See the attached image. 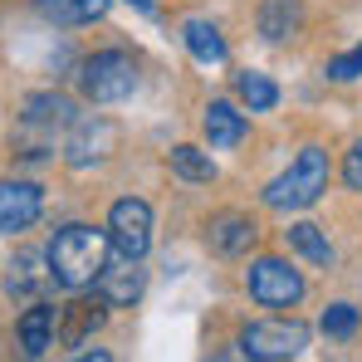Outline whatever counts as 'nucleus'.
<instances>
[{"label": "nucleus", "mask_w": 362, "mask_h": 362, "mask_svg": "<svg viewBox=\"0 0 362 362\" xmlns=\"http://www.w3.org/2000/svg\"><path fill=\"white\" fill-rule=\"evenodd\" d=\"M108 255H113L108 230H93V226H64V230H54V240L45 250L49 274H54V284H64V289H88L103 274Z\"/></svg>", "instance_id": "f257e3e1"}, {"label": "nucleus", "mask_w": 362, "mask_h": 362, "mask_svg": "<svg viewBox=\"0 0 362 362\" xmlns=\"http://www.w3.org/2000/svg\"><path fill=\"white\" fill-rule=\"evenodd\" d=\"M74 118H78V113H74V103H69L64 93H35V98L25 103V113H20L15 152L30 157V162L49 157V152H54V132H69Z\"/></svg>", "instance_id": "f03ea898"}, {"label": "nucleus", "mask_w": 362, "mask_h": 362, "mask_svg": "<svg viewBox=\"0 0 362 362\" xmlns=\"http://www.w3.org/2000/svg\"><path fill=\"white\" fill-rule=\"evenodd\" d=\"M323 191H328V152L323 147H303L294 157V167L264 186V206L269 211H303Z\"/></svg>", "instance_id": "7ed1b4c3"}, {"label": "nucleus", "mask_w": 362, "mask_h": 362, "mask_svg": "<svg viewBox=\"0 0 362 362\" xmlns=\"http://www.w3.org/2000/svg\"><path fill=\"white\" fill-rule=\"evenodd\" d=\"M78 88L88 103H122L137 88V59L127 49H98L78 64Z\"/></svg>", "instance_id": "20e7f679"}, {"label": "nucleus", "mask_w": 362, "mask_h": 362, "mask_svg": "<svg viewBox=\"0 0 362 362\" xmlns=\"http://www.w3.org/2000/svg\"><path fill=\"white\" fill-rule=\"evenodd\" d=\"M235 348L250 362H289L308 348V328L299 318H259V323H245L240 328Z\"/></svg>", "instance_id": "39448f33"}, {"label": "nucleus", "mask_w": 362, "mask_h": 362, "mask_svg": "<svg viewBox=\"0 0 362 362\" xmlns=\"http://www.w3.org/2000/svg\"><path fill=\"white\" fill-rule=\"evenodd\" d=\"M245 289H250V299L264 303V308H294V303L303 299V274L289 264V259L264 255V259H255V264H250Z\"/></svg>", "instance_id": "423d86ee"}, {"label": "nucleus", "mask_w": 362, "mask_h": 362, "mask_svg": "<svg viewBox=\"0 0 362 362\" xmlns=\"http://www.w3.org/2000/svg\"><path fill=\"white\" fill-rule=\"evenodd\" d=\"M108 240H113L118 255L142 259L152 250V206L137 201V196H122L118 206L108 211Z\"/></svg>", "instance_id": "0eeeda50"}, {"label": "nucleus", "mask_w": 362, "mask_h": 362, "mask_svg": "<svg viewBox=\"0 0 362 362\" xmlns=\"http://www.w3.org/2000/svg\"><path fill=\"white\" fill-rule=\"evenodd\" d=\"M45 196L35 181H0V235H20L40 221Z\"/></svg>", "instance_id": "6e6552de"}, {"label": "nucleus", "mask_w": 362, "mask_h": 362, "mask_svg": "<svg viewBox=\"0 0 362 362\" xmlns=\"http://www.w3.org/2000/svg\"><path fill=\"white\" fill-rule=\"evenodd\" d=\"M259 240V226L240 216V211H226V216H216L211 226H206V245L216 250V255H226V259H240L250 255V245Z\"/></svg>", "instance_id": "1a4fd4ad"}, {"label": "nucleus", "mask_w": 362, "mask_h": 362, "mask_svg": "<svg viewBox=\"0 0 362 362\" xmlns=\"http://www.w3.org/2000/svg\"><path fill=\"white\" fill-rule=\"evenodd\" d=\"M108 147H113V122H103V118H74L69 122L64 152H69L74 167H88L98 157H108Z\"/></svg>", "instance_id": "9d476101"}, {"label": "nucleus", "mask_w": 362, "mask_h": 362, "mask_svg": "<svg viewBox=\"0 0 362 362\" xmlns=\"http://www.w3.org/2000/svg\"><path fill=\"white\" fill-rule=\"evenodd\" d=\"M93 284H98V299L103 303H118V308L137 303L142 299V259H127L122 255L118 264H103V274Z\"/></svg>", "instance_id": "9b49d317"}, {"label": "nucleus", "mask_w": 362, "mask_h": 362, "mask_svg": "<svg viewBox=\"0 0 362 362\" xmlns=\"http://www.w3.org/2000/svg\"><path fill=\"white\" fill-rule=\"evenodd\" d=\"M45 264H49L45 255H20V259L10 264V274H5V289H10L15 299H35V294H45V289L54 284V274H49Z\"/></svg>", "instance_id": "f8f14e48"}, {"label": "nucleus", "mask_w": 362, "mask_h": 362, "mask_svg": "<svg viewBox=\"0 0 362 362\" xmlns=\"http://www.w3.org/2000/svg\"><path fill=\"white\" fill-rule=\"evenodd\" d=\"M54 333H59V308H49V303H35L20 318V348L30 358H40L45 348H54Z\"/></svg>", "instance_id": "ddd939ff"}, {"label": "nucleus", "mask_w": 362, "mask_h": 362, "mask_svg": "<svg viewBox=\"0 0 362 362\" xmlns=\"http://www.w3.org/2000/svg\"><path fill=\"white\" fill-rule=\"evenodd\" d=\"M299 0H264V10H259V35L269 40V45H284V40H294L299 35Z\"/></svg>", "instance_id": "4468645a"}, {"label": "nucleus", "mask_w": 362, "mask_h": 362, "mask_svg": "<svg viewBox=\"0 0 362 362\" xmlns=\"http://www.w3.org/2000/svg\"><path fill=\"white\" fill-rule=\"evenodd\" d=\"M181 40H186V49H191L196 64H226V40H221V30L211 20H186Z\"/></svg>", "instance_id": "2eb2a0df"}, {"label": "nucleus", "mask_w": 362, "mask_h": 362, "mask_svg": "<svg viewBox=\"0 0 362 362\" xmlns=\"http://www.w3.org/2000/svg\"><path fill=\"white\" fill-rule=\"evenodd\" d=\"M40 15L54 20V25H93L108 15V0H40Z\"/></svg>", "instance_id": "dca6fc26"}, {"label": "nucleus", "mask_w": 362, "mask_h": 362, "mask_svg": "<svg viewBox=\"0 0 362 362\" xmlns=\"http://www.w3.org/2000/svg\"><path fill=\"white\" fill-rule=\"evenodd\" d=\"M240 137H245V113H235L230 103H211V108H206V142H211L216 152L235 147Z\"/></svg>", "instance_id": "f3484780"}, {"label": "nucleus", "mask_w": 362, "mask_h": 362, "mask_svg": "<svg viewBox=\"0 0 362 362\" xmlns=\"http://www.w3.org/2000/svg\"><path fill=\"white\" fill-rule=\"evenodd\" d=\"M284 235H289V245L299 250V255L308 259V264H323V269L333 264V245L323 240V230H318V226H308V221H299V226H289Z\"/></svg>", "instance_id": "a211bd4d"}, {"label": "nucleus", "mask_w": 362, "mask_h": 362, "mask_svg": "<svg viewBox=\"0 0 362 362\" xmlns=\"http://www.w3.org/2000/svg\"><path fill=\"white\" fill-rule=\"evenodd\" d=\"M235 93L250 103V113H269V108L279 103V88H274L264 74H255V69H245L240 78H235Z\"/></svg>", "instance_id": "6ab92c4d"}, {"label": "nucleus", "mask_w": 362, "mask_h": 362, "mask_svg": "<svg viewBox=\"0 0 362 362\" xmlns=\"http://www.w3.org/2000/svg\"><path fill=\"white\" fill-rule=\"evenodd\" d=\"M172 172H177L181 181H211L216 177V162H211V152L181 142V147H172Z\"/></svg>", "instance_id": "aec40b11"}, {"label": "nucleus", "mask_w": 362, "mask_h": 362, "mask_svg": "<svg viewBox=\"0 0 362 362\" xmlns=\"http://www.w3.org/2000/svg\"><path fill=\"white\" fill-rule=\"evenodd\" d=\"M103 323V313H98V303H69V323H64V343L69 348H78L83 338H88V328H98Z\"/></svg>", "instance_id": "412c9836"}, {"label": "nucleus", "mask_w": 362, "mask_h": 362, "mask_svg": "<svg viewBox=\"0 0 362 362\" xmlns=\"http://www.w3.org/2000/svg\"><path fill=\"white\" fill-rule=\"evenodd\" d=\"M323 333L328 338H353L358 333V308L353 303H328L323 308Z\"/></svg>", "instance_id": "4be33fe9"}, {"label": "nucleus", "mask_w": 362, "mask_h": 362, "mask_svg": "<svg viewBox=\"0 0 362 362\" xmlns=\"http://www.w3.org/2000/svg\"><path fill=\"white\" fill-rule=\"evenodd\" d=\"M358 74H362V45L348 49V54H338V59H328V78H338V83H348Z\"/></svg>", "instance_id": "5701e85b"}, {"label": "nucleus", "mask_w": 362, "mask_h": 362, "mask_svg": "<svg viewBox=\"0 0 362 362\" xmlns=\"http://www.w3.org/2000/svg\"><path fill=\"white\" fill-rule=\"evenodd\" d=\"M343 181H348L353 191H362V142H353V147H348V162H343Z\"/></svg>", "instance_id": "b1692460"}, {"label": "nucleus", "mask_w": 362, "mask_h": 362, "mask_svg": "<svg viewBox=\"0 0 362 362\" xmlns=\"http://www.w3.org/2000/svg\"><path fill=\"white\" fill-rule=\"evenodd\" d=\"M74 362H113V358H108L103 348H93V353H78V358H74Z\"/></svg>", "instance_id": "393cba45"}, {"label": "nucleus", "mask_w": 362, "mask_h": 362, "mask_svg": "<svg viewBox=\"0 0 362 362\" xmlns=\"http://www.w3.org/2000/svg\"><path fill=\"white\" fill-rule=\"evenodd\" d=\"M132 5H137V10H142V15H152V10H157V5H152V0H132Z\"/></svg>", "instance_id": "a878e982"}]
</instances>
